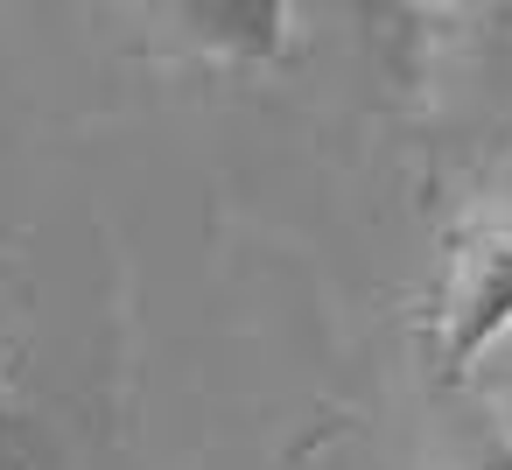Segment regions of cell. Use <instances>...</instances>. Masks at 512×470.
<instances>
[{
  "label": "cell",
  "instance_id": "obj_3",
  "mask_svg": "<svg viewBox=\"0 0 512 470\" xmlns=\"http://www.w3.org/2000/svg\"><path fill=\"white\" fill-rule=\"evenodd\" d=\"M484 400H498V414H512V330H498L477 358H470V372H463Z\"/></svg>",
  "mask_w": 512,
  "mask_h": 470
},
{
  "label": "cell",
  "instance_id": "obj_4",
  "mask_svg": "<svg viewBox=\"0 0 512 470\" xmlns=\"http://www.w3.org/2000/svg\"><path fill=\"white\" fill-rule=\"evenodd\" d=\"M463 470H512V435H498V442H484Z\"/></svg>",
  "mask_w": 512,
  "mask_h": 470
},
{
  "label": "cell",
  "instance_id": "obj_2",
  "mask_svg": "<svg viewBox=\"0 0 512 470\" xmlns=\"http://www.w3.org/2000/svg\"><path fill=\"white\" fill-rule=\"evenodd\" d=\"M0 470H57V442L43 414L15 393H0Z\"/></svg>",
  "mask_w": 512,
  "mask_h": 470
},
{
  "label": "cell",
  "instance_id": "obj_1",
  "mask_svg": "<svg viewBox=\"0 0 512 470\" xmlns=\"http://www.w3.org/2000/svg\"><path fill=\"white\" fill-rule=\"evenodd\" d=\"M512 330V239H477L456 253L449 288H442V351L456 372H470V358Z\"/></svg>",
  "mask_w": 512,
  "mask_h": 470
},
{
  "label": "cell",
  "instance_id": "obj_5",
  "mask_svg": "<svg viewBox=\"0 0 512 470\" xmlns=\"http://www.w3.org/2000/svg\"><path fill=\"white\" fill-rule=\"evenodd\" d=\"M505 421H512V414H505ZM505 435H512V428H505Z\"/></svg>",
  "mask_w": 512,
  "mask_h": 470
}]
</instances>
